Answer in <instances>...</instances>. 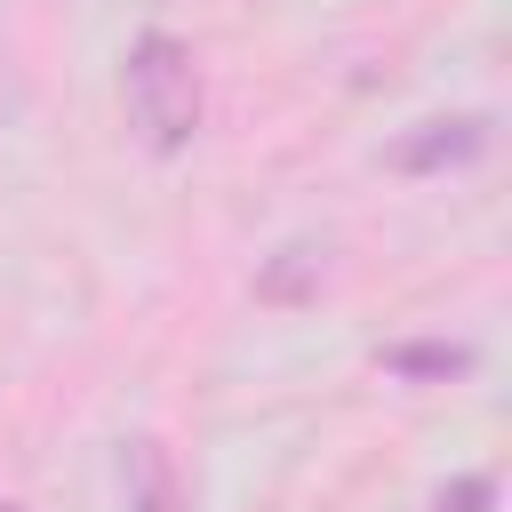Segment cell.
<instances>
[{"instance_id": "cell-1", "label": "cell", "mask_w": 512, "mask_h": 512, "mask_svg": "<svg viewBox=\"0 0 512 512\" xmlns=\"http://www.w3.org/2000/svg\"><path fill=\"white\" fill-rule=\"evenodd\" d=\"M120 96H128V120L152 152H184L192 128H200V72H192V48L176 32H144L120 64Z\"/></svg>"}, {"instance_id": "cell-2", "label": "cell", "mask_w": 512, "mask_h": 512, "mask_svg": "<svg viewBox=\"0 0 512 512\" xmlns=\"http://www.w3.org/2000/svg\"><path fill=\"white\" fill-rule=\"evenodd\" d=\"M488 152V112H456V120H424L416 136L392 144V168L408 176H440V168H464Z\"/></svg>"}, {"instance_id": "cell-3", "label": "cell", "mask_w": 512, "mask_h": 512, "mask_svg": "<svg viewBox=\"0 0 512 512\" xmlns=\"http://www.w3.org/2000/svg\"><path fill=\"white\" fill-rule=\"evenodd\" d=\"M120 488H128V512H192V504H184V480H176V456H168V440H152V432L128 440Z\"/></svg>"}, {"instance_id": "cell-4", "label": "cell", "mask_w": 512, "mask_h": 512, "mask_svg": "<svg viewBox=\"0 0 512 512\" xmlns=\"http://www.w3.org/2000/svg\"><path fill=\"white\" fill-rule=\"evenodd\" d=\"M464 368H472V352H464V344H392V352H384V376L448 384V376H464Z\"/></svg>"}, {"instance_id": "cell-5", "label": "cell", "mask_w": 512, "mask_h": 512, "mask_svg": "<svg viewBox=\"0 0 512 512\" xmlns=\"http://www.w3.org/2000/svg\"><path fill=\"white\" fill-rule=\"evenodd\" d=\"M432 512H496V480L488 472H464V480H448L432 496Z\"/></svg>"}, {"instance_id": "cell-6", "label": "cell", "mask_w": 512, "mask_h": 512, "mask_svg": "<svg viewBox=\"0 0 512 512\" xmlns=\"http://www.w3.org/2000/svg\"><path fill=\"white\" fill-rule=\"evenodd\" d=\"M0 512H16V504H0Z\"/></svg>"}]
</instances>
